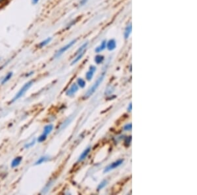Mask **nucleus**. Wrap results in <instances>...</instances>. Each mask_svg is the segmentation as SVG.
Listing matches in <instances>:
<instances>
[{"instance_id": "f257e3e1", "label": "nucleus", "mask_w": 197, "mask_h": 195, "mask_svg": "<svg viewBox=\"0 0 197 195\" xmlns=\"http://www.w3.org/2000/svg\"><path fill=\"white\" fill-rule=\"evenodd\" d=\"M33 84H34V81L30 80V81H29V82H26L25 84H24V85L17 92V94L15 95L12 102H15L16 101H17L18 99L21 98V97H22L23 96H24V94L26 93V91H28V89L31 88L32 85H33Z\"/></svg>"}, {"instance_id": "f03ea898", "label": "nucleus", "mask_w": 197, "mask_h": 195, "mask_svg": "<svg viewBox=\"0 0 197 195\" xmlns=\"http://www.w3.org/2000/svg\"><path fill=\"white\" fill-rule=\"evenodd\" d=\"M105 73H103L102 74H101L99 78L97 80L96 82H95V84L92 86V88H90L88 91L86 92V93H85V95H84V98H88V97H89L90 96H92L93 93L94 92L96 91V89L98 88V87L99 86V85L101 84V82H103V80L105 78Z\"/></svg>"}, {"instance_id": "7ed1b4c3", "label": "nucleus", "mask_w": 197, "mask_h": 195, "mask_svg": "<svg viewBox=\"0 0 197 195\" xmlns=\"http://www.w3.org/2000/svg\"><path fill=\"white\" fill-rule=\"evenodd\" d=\"M76 41H77V40H73L69 42L68 43H67L66 46L61 47L60 50H58L57 51L54 57L55 58H58L59 57H61L62 55V54H64L66 51H67L69 50V49H71L74 44H75V43H76Z\"/></svg>"}, {"instance_id": "20e7f679", "label": "nucleus", "mask_w": 197, "mask_h": 195, "mask_svg": "<svg viewBox=\"0 0 197 195\" xmlns=\"http://www.w3.org/2000/svg\"><path fill=\"white\" fill-rule=\"evenodd\" d=\"M123 162H124V160L120 159V160H116V162H113V163L110 164L107 167H105V170H104V173L109 172V171H111L112 170H114V169L116 168V167H119L122 163H123Z\"/></svg>"}, {"instance_id": "39448f33", "label": "nucleus", "mask_w": 197, "mask_h": 195, "mask_svg": "<svg viewBox=\"0 0 197 195\" xmlns=\"http://www.w3.org/2000/svg\"><path fill=\"white\" fill-rule=\"evenodd\" d=\"M79 90V87L77 85V84L74 83L71 85V86L66 91V95L68 97H72L76 93V92Z\"/></svg>"}, {"instance_id": "423d86ee", "label": "nucleus", "mask_w": 197, "mask_h": 195, "mask_svg": "<svg viewBox=\"0 0 197 195\" xmlns=\"http://www.w3.org/2000/svg\"><path fill=\"white\" fill-rule=\"evenodd\" d=\"M95 70H96V67H95V66L89 67V71L87 72V73L86 74V78L87 79V80L90 81L93 78V74H94V72H95Z\"/></svg>"}, {"instance_id": "0eeeda50", "label": "nucleus", "mask_w": 197, "mask_h": 195, "mask_svg": "<svg viewBox=\"0 0 197 195\" xmlns=\"http://www.w3.org/2000/svg\"><path fill=\"white\" fill-rule=\"evenodd\" d=\"M90 151H91V147H88L87 149H85V150L83 151V153L80 154V156H79L78 162H82L84 160L86 159V158H87V157H88V154H89Z\"/></svg>"}, {"instance_id": "6e6552de", "label": "nucleus", "mask_w": 197, "mask_h": 195, "mask_svg": "<svg viewBox=\"0 0 197 195\" xmlns=\"http://www.w3.org/2000/svg\"><path fill=\"white\" fill-rule=\"evenodd\" d=\"M23 160V157L22 156H17L15 158L13 161L11 162V166L12 168H15V167H17V166H19L21 162Z\"/></svg>"}, {"instance_id": "1a4fd4ad", "label": "nucleus", "mask_w": 197, "mask_h": 195, "mask_svg": "<svg viewBox=\"0 0 197 195\" xmlns=\"http://www.w3.org/2000/svg\"><path fill=\"white\" fill-rule=\"evenodd\" d=\"M51 40H52V37H47V38H46L44 40L40 42L37 45V47H38V48H39V49L44 48V47H45V46H47V45H48L49 43L51 41Z\"/></svg>"}, {"instance_id": "9d476101", "label": "nucleus", "mask_w": 197, "mask_h": 195, "mask_svg": "<svg viewBox=\"0 0 197 195\" xmlns=\"http://www.w3.org/2000/svg\"><path fill=\"white\" fill-rule=\"evenodd\" d=\"M116 47V42L114 40L112 39L110 40L107 43H106V47L107 48V50L109 51H113Z\"/></svg>"}, {"instance_id": "9b49d317", "label": "nucleus", "mask_w": 197, "mask_h": 195, "mask_svg": "<svg viewBox=\"0 0 197 195\" xmlns=\"http://www.w3.org/2000/svg\"><path fill=\"white\" fill-rule=\"evenodd\" d=\"M53 129V124H49V125L45 126L44 127V128L43 134H44V135H45L47 136V135L51 133Z\"/></svg>"}, {"instance_id": "f8f14e48", "label": "nucleus", "mask_w": 197, "mask_h": 195, "mask_svg": "<svg viewBox=\"0 0 197 195\" xmlns=\"http://www.w3.org/2000/svg\"><path fill=\"white\" fill-rule=\"evenodd\" d=\"M13 73L12 72H8L6 75H5V76L2 79L1 84L2 85L6 84L8 82V81H9L11 79V78L13 77Z\"/></svg>"}, {"instance_id": "ddd939ff", "label": "nucleus", "mask_w": 197, "mask_h": 195, "mask_svg": "<svg viewBox=\"0 0 197 195\" xmlns=\"http://www.w3.org/2000/svg\"><path fill=\"white\" fill-rule=\"evenodd\" d=\"M49 160V157L47 156H41L40 157V158L37 160L36 162L34 165H40V164H41L44 163V162H47V160Z\"/></svg>"}, {"instance_id": "4468645a", "label": "nucleus", "mask_w": 197, "mask_h": 195, "mask_svg": "<svg viewBox=\"0 0 197 195\" xmlns=\"http://www.w3.org/2000/svg\"><path fill=\"white\" fill-rule=\"evenodd\" d=\"M106 41L105 40H104V41H103L102 43H101V44L99 46L96 47L95 51L96 53H100L105 50V49L106 48Z\"/></svg>"}, {"instance_id": "2eb2a0df", "label": "nucleus", "mask_w": 197, "mask_h": 195, "mask_svg": "<svg viewBox=\"0 0 197 195\" xmlns=\"http://www.w3.org/2000/svg\"><path fill=\"white\" fill-rule=\"evenodd\" d=\"M85 51H84V52H82V53H81L78 54V55H77L76 56V57L74 58V60L72 61V62L71 64H72V65H73V64H76V63H77L79 61H80L81 59H82V58L83 57V56L84 55Z\"/></svg>"}, {"instance_id": "dca6fc26", "label": "nucleus", "mask_w": 197, "mask_h": 195, "mask_svg": "<svg viewBox=\"0 0 197 195\" xmlns=\"http://www.w3.org/2000/svg\"><path fill=\"white\" fill-rule=\"evenodd\" d=\"M131 30H132V26H131V24H130V25H128L126 27V28L125 30L124 37H125L126 39H127L129 37L131 32Z\"/></svg>"}, {"instance_id": "f3484780", "label": "nucleus", "mask_w": 197, "mask_h": 195, "mask_svg": "<svg viewBox=\"0 0 197 195\" xmlns=\"http://www.w3.org/2000/svg\"><path fill=\"white\" fill-rule=\"evenodd\" d=\"M86 81H85L84 79L79 78H78L77 80V85H78L79 88H85V86H86Z\"/></svg>"}, {"instance_id": "a211bd4d", "label": "nucleus", "mask_w": 197, "mask_h": 195, "mask_svg": "<svg viewBox=\"0 0 197 195\" xmlns=\"http://www.w3.org/2000/svg\"><path fill=\"white\" fill-rule=\"evenodd\" d=\"M88 46V42H86V43H84V44L77 50L76 53V55H78V54L81 53H82V52H84V51H86V47H87Z\"/></svg>"}, {"instance_id": "6ab92c4d", "label": "nucleus", "mask_w": 197, "mask_h": 195, "mask_svg": "<svg viewBox=\"0 0 197 195\" xmlns=\"http://www.w3.org/2000/svg\"><path fill=\"white\" fill-rule=\"evenodd\" d=\"M105 57L103 55H97L95 57V62L97 64H101L104 61Z\"/></svg>"}, {"instance_id": "aec40b11", "label": "nucleus", "mask_w": 197, "mask_h": 195, "mask_svg": "<svg viewBox=\"0 0 197 195\" xmlns=\"http://www.w3.org/2000/svg\"><path fill=\"white\" fill-rule=\"evenodd\" d=\"M114 91V87L113 86H112V85H110V86H109L106 89V91H105V94H106V95H111L112 93H113V92Z\"/></svg>"}, {"instance_id": "412c9836", "label": "nucleus", "mask_w": 197, "mask_h": 195, "mask_svg": "<svg viewBox=\"0 0 197 195\" xmlns=\"http://www.w3.org/2000/svg\"><path fill=\"white\" fill-rule=\"evenodd\" d=\"M47 137V135H45L42 133L41 135H40V136L38 137V139H37V141H38V143H43V142H44L46 140Z\"/></svg>"}, {"instance_id": "4be33fe9", "label": "nucleus", "mask_w": 197, "mask_h": 195, "mask_svg": "<svg viewBox=\"0 0 197 195\" xmlns=\"http://www.w3.org/2000/svg\"><path fill=\"white\" fill-rule=\"evenodd\" d=\"M106 184H107V181L106 180H103L102 182H101L99 185V186H98V187H97V190L98 191H100L101 189H102V188H103L106 185Z\"/></svg>"}, {"instance_id": "5701e85b", "label": "nucleus", "mask_w": 197, "mask_h": 195, "mask_svg": "<svg viewBox=\"0 0 197 195\" xmlns=\"http://www.w3.org/2000/svg\"><path fill=\"white\" fill-rule=\"evenodd\" d=\"M35 143H36V141H35V140H33L32 141H31V142H30V143H27L26 145H25L24 147H25L26 149H28V148L32 147L34 145V144H35Z\"/></svg>"}, {"instance_id": "b1692460", "label": "nucleus", "mask_w": 197, "mask_h": 195, "mask_svg": "<svg viewBox=\"0 0 197 195\" xmlns=\"http://www.w3.org/2000/svg\"><path fill=\"white\" fill-rule=\"evenodd\" d=\"M132 129V125L131 124H127V125H126L124 127V129L125 130V131H131Z\"/></svg>"}, {"instance_id": "393cba45", "label": "nucleus", "mask_w": 197, "mask_h": 195, "mask_svg": "<svg viewBox=\"0 0 197 195\" xmlns=\"http://www.w3.org/2000/svg\"><path fill=\"white\" fill-rule=\"evenodd\" d=\"M131 141V136H129L126 137V140H125V144L126 146H129L130 143Z\"/></svg>"}, {"instance_id": "a878e982", "label": "nucleus", "mask_w": 197, "mask_h": 195, "mask_svg": "<svg viewBox=\"0 0 197 195\" xmlns=\"http://www.w3.org/2000/svg\"><path fill=\"white\" fill-rule=\"evenodd\" d=\"M9 1V0H0V7L3 6L6 3H7V2Z\"/></svg>"}, {"instance_id": "bb28decb", "label": "nucleus", "mask_w": 197, "mask_h": 195, "mask_svg": "<svg viewBox=\"0 0 197 195\" xmlns=\"http://www.w3.org/2000/svg\"><path fill=\"white\" fill-rule=\"evenodd\" d=\"M88 2V0H80V2H79V5H80V6H83V5H84Z\"/></svg>"}, {"instance_id": "cd10ccee", "label": "nucleus", "mask_w": 197, "mask_h": 195, "mask_svg": "<svg viewBox=\"0 0 197 195\" xmlns=\"http://www.w3.org/2000/svg\"><path fill=\"white\" fill-rule=\"evenodd\" d=\"M76 20H72L71 23V24H69L68 26H67V27H66V29H68L69 28H71V27H72V26L73 25V24H74V23H76Z\"/></svg>"}, {"instance_id": "c85d7f7f", "label": "nucleus", "mask_w": 197, "mask_h": 195, "mask_svg": "<svg viewBox=\"0 0 197 195\" xmlns=\"http://www.w3.org/2000/svg\"><path fill=\"white\" fill-rule=\"evenodd\" d=\"M34 71H31V72H28V73H26V75H25V77H26V78L28 77H28L31 76H32V75L34 74Z\"/></svg>"}, {"instance_id": "c756f323", "label": "nucleus", "mask_w": 197, "mask_h": 195, "mask_svg": "<svg viewBox=\"0 0 197 195\" xmlns=\"http://www.w3.org/2000/svg\"><path fill=\"white\" fill-rule=\"evenodd\" d=\"M40 2V0H32V5H37Z\"/></svg>"}, {"instance_id": "7c9ffc66", "label": "nucleus", "mask_w": 197, "mask_h": 195, "mask_svg": "<svg viewBox=\"0 0 197 195\" xmlns=\"http://www.w3.org/2000/svg\"><path fill=\"white\" fill-rule=\"evenodd\" d=\"M131 107H132L131 103H130L129 106H128V108H127V110H128L129 112H131Z\"/></svg>"}]
</instances>
